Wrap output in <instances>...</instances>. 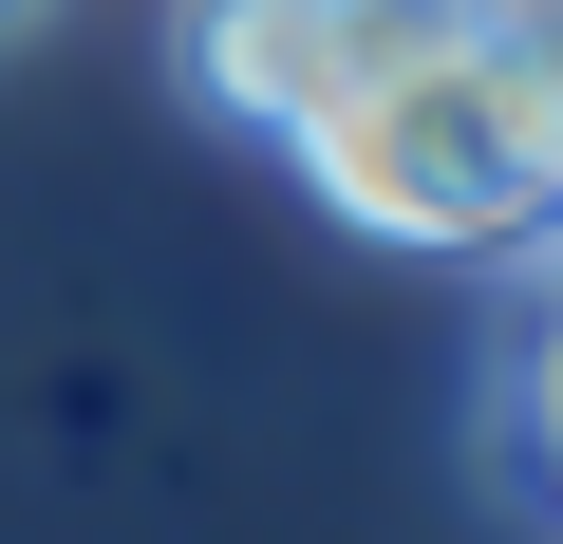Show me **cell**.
I'll list each match as a JSON object with an SVG mask.
<instances>
[{
    "label": "cell",
    "instance_id": "7a4b0ae2",
    "mask_svg": "<svg viewBox=\"0 0 563 544\" xmlns=\"http://www.w3.org/2000/svg\"><path fill=\"white\" fill-rule=\"evenodd\" d=\"M357 76H376V57H357L339 0H188V95H207L225 132H263V151H301Z\"/></svg>",
    "mask_w": 563,
    "mask_h": 544
},
{
    "label": "cell",
    "instance_id": "6da1fadb",
    "mask_svg": "<svg viewBox=\"0 0 563 544\" xmlns=\"http://www.w3.org/2000/svg\"><path fill=\"white\" fill-rule=\"evenodd\" d=\"M320 207L376 225V244H544L563 225V151L526 132V95L488 76V38H432V57H376L320 132H301Z\"/></svg>",
    "mask_w": 563,
    "mask_h": 544
},
{
    "label": "cell",
    "instance_id": "277c9868",
    "mask_svg": "<svg viewBox=\"0 0 563 544\" xmlns=\"http://www.w3.org/2000/svg\"><path fill=\"white\" fill-rule=\"evenodd\" d=\"M470 38H488V76L526 95V132L563 151V0H470Z\"/></svg>",
    "mask_w": 563,
    "mask_h": 544
},
{
    "label": "cell",
    "instance_id": "3957f363",
    "mask_svg": "<svg viewBox=\"0 0 563 544\" xmlns=\"http://www.w3.org/2000/svg\"><path fill=\"white\" fill-rule=\"evenodd\" d=\"M488 432L526 488H563V244L507 282V338H488Z\"/></svg>",
    "mask_w": 563,
    "mask_h": 544
},
{
    "label": "cell",
    "instance_id": "5b68a950",
    "mask_svg": "<svg viewBox=\"0 0 563 544\" xmlns=\"http://www.w3.org/2000/svg\"><path fill=\"white\" fill-rule=\"evenodd\" d=\"M357 20V57H432V38H470V0H339Z\"/></svg>",
    "mask_w": 563,
    "mask_h": 544
},
{
    "label": "cell",
    "instance_id": "8992f818",
    "mask_svg": "<svg viewBox=\"0 0 563 544\" xmlns=\"http://www.w3.org/2000/svg\"><path fill=\"white\" fill-rule=\"evenodd\" d=\"M20 20H38V0H0V38H20Z\"/></svg>",
    "mask_w": 563,
    "mask_h": 544
}]
</instances>
